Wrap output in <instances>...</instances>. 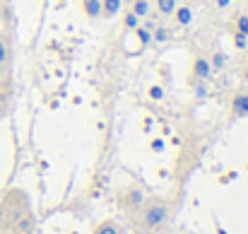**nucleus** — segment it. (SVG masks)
<instances>
[{"mask_svg":"<svg viewBox=\"0 0 248 234\" xmlns=\"http://www.w3.org/2000/svg\"><path fill=\"white\" fill-rule=\"evenodd\" d=\"M123 5H133V0H123Z\"/></svg>","mask_w":248,"mask_h":234,"instance_id":"nucleus-23","label":"nucleus"},{"mask_svg":"<svg viewBox=\"0 0 248 234\" xmlns=\"http://www.w3.org/2000/svg\"><path fill=\"white\" fill-rule=\"evenodd\" d=\"M193 75L198 80H207L212 75V66H210V58H195V63H193Z\"/></svg>","mask_w":248,"mask_h":234,"instance_id":"nucleus-3","label":"nucleus"},{"mask_svg":"<svg viewBox=\"0 0 248 234\" xmlns=\"http://www.w3.org/2000/svg\"><path fill=\"white\" fill-rule=\"evenodd\" d=\"M130 10H133L140 19H147V17L152 15V2H150V0H133Z\"/></svg>","mask_w":248,"mask_h":234,"instance_id":"nucleus-7","label":"nucleus"},{"mask_svg":"<svg viewBox=\"0 0 248 234\" xmlns=\"http://www.w3.org/2000/svg\"><path fill=\"white\" fill-rule=\"evenodd\" d=\"M0 232L2 234H34L36 215L29 196L22 188H10L0 201Z\"/></svg>","mask_w":248,"mask_h":234,"instance_id":"nucleus-1","label":"nucleus"},{"mask_svg":"<svg viewBox=\"0 0 248 234\" xmlns=\"http://www.w3.org/2000/svg\"><path fill=\"white\" fill-rule=\"evenodd\" d=\"M229 2H232V0H217V7H227Z\"/></svg>","mask_w":248,"mask_h":234,"instance_id":"nucleus-21","label":"nucleus"},{"mask_svg":"<svg viewBox=\"0 0 248 234\" xmlns=\"http://www.w3.org/2000/svg\"><path fill=\"white\" fill-rule=\"evenodd\" d=\"M234 46H236V49H246L248 46V36H244L241 32H236V34H234Z\"/></svg>","mask_w":248,"mask_h":234,"instance_id":"nucleus-17","label":"nucleus"},{"mask_svg":"<svg viewBox=\"0 0 248 234\" xmlns=\"http://www.w3.org/2000/svg\"><path fill=\"white\" fill-rule=\"evenodd\" d=\"M224 63H227V56L222 53V51H217L212 58H210V66H212V73H219L222 68H224Z\"/></svg>","mask_w":248,"mask_h":234,"instance_id":"nucleus-14","label":"nucleus"},{"mask_svg":"<svg viewBox=\"0 0 248 234\" xmlns=\"http://www.w3.org/2000/svg\"><path fill=\"white\" fill-rule=\"evenodd\" d=\"M169 39H171V29H166V27H155V29H152V41L166 44Z\"/></svg>","mask_w":248,"mask_h":234,"instance_id":"nucleus-11","label":"nucleus"},{"mask_svg":"<svg viewBox=\"0 0 248 234\" xmlns=\"http://www.w3.org/2000/svg\"><path fill=\"white\" fill-rule=\"evenodd\" d=\"M232 106H234V114H236V116H248V92L234 94Z\"/></svg>","mask_w":248,"mask_h":234,"instance_id":"nucleus-6","label":"nucleus"},{"mask_svg":"<svg viewBox=\"0 0 248 234\" xmlns=\"http://www.w3.org/2000/svg\"><path fill=\"white\" fill-rule=\"evenodd\" d=\"M140 210H142V225H145V230H159L169 220V215H171V205L166 201H162V198L145 201Z\"/></svg>","mask_w":248,"mask_h":234,"instance_id":"nucleus-2","label":"nucleus"},{"mask_svg":"<svg viewBox=\"0 0 248 234\" xmlns=\"http://www.w3.org/2000/svg\"><path fill=\"white\" fill-rule=\"evenodd\" d=\"M135 32H138V36L142 39V44H150V41H152V32H147L145 27H138Z\"/></svg>","mask_w":248,"mask_h":234,"instance_id":"nucleus-18","label":"nucleus"},{"mask_svg":"<svg viewBox=\"0 0 248 234\" xmlns=\"http://www.w3.org/2000/svg\"><path fill=\"white\" fill-rule=\"evenodd\" d=\"M155 5H157V12H159V15L169 17V15H173V10L178 7V0H155Z\"/></svg>","mask_w":248,"mask_h":234,"instance_id":"nucleus-10","label":"nucleus"},{"mask_svg":"<svg viewBox=\"0 0 248 234\" xmlns=\"http://www.w3.org/2000/svg\"><path fill=\"white\" fill-rule=\"evenodd\" d=\"M7 61H10V49H7V41H5V36L0 34V70L7 66Z\"/></svg>","mask_w":248,"mask_h":234,"instance_id":"nucleus-15","label":"nucleus"},{"mask_svg":"<svg viewBox=\"0 0 248 234\" xmlns=\"http://www.w3.org/2000/svg\"><path fill=\"white\" fill-rule=\"evenodd\" d=\"M195 94H198V99H202V97H207V87H202V84H200V87L195 89Z\"/></svg>","mask_w":248,"mask_h":234,"instance_id":"nucleus-20","label":"nucleus"},{"mask_svg":"<svg viewBox=\"0 0 248 234\" xmlns=\"http://www.w3.org/2000/svg\"><path fill=\"white\" fill-rule=\"evenodd\" d=\"M246 63H248V56H246Z\"/></svg>","mask_w":248,"mask_h":234,"instance_id":"nucleus-24","label":"nucleus"},{"mask_svg":"<svg viewBox=\"0 0 248 234\" xmlns=\"http://www.w3.org/2000/svg\"><path fill=\"white\" fill-rule=\"evenodd\" d=\"M123 7V0H101V17L106 19H113Z\"/></svg>","mask_w":248,"mask_h":234,"instance_id":"nucleus-4","label":"nucleus"},{"mask_svg":"<svg viewBox=\"0 0 248 234\" xmlns=\"http://www.w3.org/2000/svg\"><path fill=\"white\" fill-rule=\"evenodd\" d=\"M173 17H176V24L188 27V24L193 22V10H190L188 5H178V7L173 10Z\"/></svg>","mask_w":248,"mask_h":234,"instance_id":"nucleus-5","label":"nucleus"},{"mask_svg":"<svg viewBox=\"0 0 248 234\" xmlns=\"http://www.w3.org/2000/svg\"><path fill=\"white\" fill-rule=\"evenodd\" d=\"M150 97H152L155 101H159V99L164 97V89H162V87H152V89H150Z\"/></svg>","mask_w":248,"mask_h":234,"instance_id":"nucleus-19","label":"nucleus"},{"mask_svg":"<svg viewBox=\"0 0 248 234\" xmlns=\"http://www.w3.org/2000/svg\"><path fill=\"white\" fill-rule=\"evenodd\" d=\"M94 234H121V230H118V225L116 222H111V220H104L96 230H94Z\"/></svg>","mask_w":248,"mask_h":234,"instance_id":"nucleus-12","label":"nucleus"},{"mask_svg":"<svg viewBox=\"0 0 248 234\" xmlns=\"http://www.w3.org/2000/svg\"><path fill=\"white\" fill-rule=\"evenodd\" d=\"M236 32H241L244 36H248V15H239V19H236Z\"/></svg>","mask_w":248,"mask_h":234,"instance_id":"nucleus-16","label":"nucleus"},{"mask_svg":"<svg viewBox=\"0 0 248 234\" xmlns=\"http://www.w3.org/2000/svg\"><path fill=\"white\" fill-rule=\"evenodd\" d=\"M125 201H128V205H130V208H142L145 196H142V191H140V188H130V191L125 193Z\"/></svg>","mask_w":248,"mask_h":234,"instance_id":"nucleus-9","label":"nucleus"},{"mask_svg":"<svg viewBox=\"0 0 248 234\" xmlns=\"http://www.w3.org/2000/svg\"><path fill=\"white\" fill-rule=\"evenodd\" d=\"M123 24H125V29L135 32V29L140 27V17H138L133 10H128V12H125V19H123Z\"/></svg>","mask_w":248,"mask_h":234,"instance_id":"nucleus-13","label":"nucleus"},{"mask_svg":"<svg viewBox=\"0 0 248 234\" xmlns=\"http://www.w3.org/2000/svg\"><path fill=\"white\" fill-rule=\"evenodd\" d=\"M82 10L89 19H99L101 17V0H82Z\"/></svg>","mask_w":248,"mask_h":234,"instance_id":"nucleus-8","label":"nucleus"},{"mask_svg":"<svg viewBox=\"0 0 248 234\" xmlns=\"http://www.w3.org/2000/svg\"><path fill=\"white\" fill-rule=\"evenodd\" d=\"M244 82H246V84H248V68H246V70H244Z\"/></svg>","mask_w":248,"mask_h":234,"instance_id":"nucleus-22","label":"nucleus"}]
</instances>
